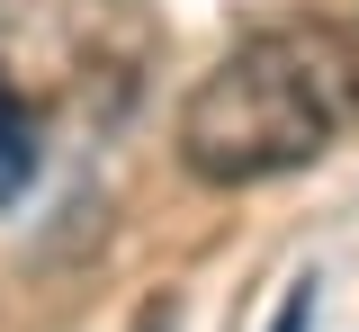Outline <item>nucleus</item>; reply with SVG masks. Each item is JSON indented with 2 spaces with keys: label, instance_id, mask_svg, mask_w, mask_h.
I'll return each instance as SVG.
<instances>
[{
  "label": "nucleus",
  "instance_id": "nucleus-1",
  "mask_svg": "<svg viewBox=\"0 0 359 332\" xmlns=\"http://www.w3.org/2000/svg\"><path fill=\"white\" fill-rule=\"evenodd\" d=\"M351 108H359V46L341 27H314V18L252 27L198 72L180 108V171L207 189L287 180L314 153H332Z\"/></svg>",
  "mask_w": 359,
  "mask_h": 332
},
{
  "label": "nucleus",
  "instance_id": "nucleus-2",
  "mask_svg": "<svg viewBox=\"0 0 359 332\" xmlns=\"http://www.w3.org/2000/svg\"><path fill=\"white\" fill-rule=\"evenodd\" d=\"M0 72L72 99H126L144 72L135 0H0Z\"/></svg>",
  "mask_w": 359,
  "mask_h": 332
},
{
  "label": "nucleus",
  "instance_id": "nucleus-3",
  "mask_svg": "<svg viewBox=\"0 0 359 332\" xmlns=\"http://www.w3.org/2000/svg\"><path fill=\"white\" fill-rule=\"evenodd\" d=\"M36 180V108H27V90L0 72V207Z\"/></svg>",
  "mask_w": 359,
  "mask_h": 332
},
{
  "label": "nucleus",
  "instance_id": "nucleus-4",
  "mask_svg": "<svg viewBox=\"0 0 359 332\" xmlns=\"http://www.w3.org/2000/svg\"><path fill=\"white\" fill-rule=\"evenodd\" d=\"M297 324H306V287L287 296V314H278V332H297Z\"/></svg>",
  "mask_w": 359,
  "mask_h": 332
}]
</instances>
